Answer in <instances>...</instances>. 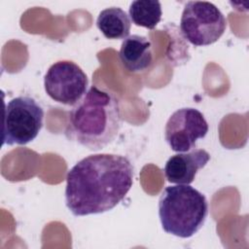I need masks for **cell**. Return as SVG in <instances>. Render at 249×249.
I'll use <instances>...</instances> for the list:
<instances>
[{"mask_svg":"<svg viewBox=\"0 0 249 249\" xmlns=\"http://www.w3.org/2000/svg\"><path fill=\"white\" fill-rule=\"evenodd\" d=\"M209 160V153L197 148L173 155L164 165L165 178L169 183L189 185L194 182L198 170L202 169Z\"/></svg>","mask_w":249,"mask_h":249,"instance_id":"obj_8","label":"cell"},{"mask_svg":"<svg viewBox=\"0 0 249 249\" xmlns=\"http://www.w3.org/2000/svg\"><path fill=\"white\" fill-rule=\"evenodd\" d=\"M226 28L227 19L213 3L189 1L185 4L180 19V30L192 45H212L222 37Z\"/></svg>","mask_w":249,"mask_h":249,"instance_id":"obj_4","label":"cell"},{"mask_svg":"<svg viewBox=\"0 0 249 249\" xmlns=\"http://www.w3.org/2000/svg\"><path fill=\"white\" fill-rule=\"evenodd\" d=\"M134 168L124 156L89 155L79 160L66 175L65 203L74 216L112 210L132 187Z\"/></svg>","mask_w":249,"mask_h":249,"instance_id":"obj_1","label":"cell"},{"mask_svg":"<svg viewBox=\"0 0 249 249\" xmlns=\"http://www.w3.org/2000/svg\"><path fill=\"white\" fill-rule=\"evenodd\" d=\"M44 121L42 106L31 96L20 95L5 105L3 144L26 145L39 134Z\"/></svg>","mask_w":249,"mask_h":249,"instance_id":"obj_5","label":"cell"},{"mask_svg":"<svg viewBox=\"0 0 249 249\" xmlns=\"http://www.w3.org/2000/svg\"><path fill=\"white\" fill-rule=\"evenodd\" d=\"M122 126L119 100L110 91L91 86L68 113L64 134L89 150L111 144Z\"/></svg>","mask_w":249,"mask_h":249,"instance_id":"obj_2","label":"cell"},{"mask_svg":"<svg viewBox=\"0 0 249 249\" xmlns=\"http://www.w3.org/2000/svg\"><path fill=\"white\" fill-rule=\"evenodd\" d=\"M207 215L205 196L190 185L168 186L159 198V217L166 233L189 238L202 228Z\"/></svg>","mask_w":249,"mask_h":249,"instance_id":"obj_3","label":"cell"},{"mask_svg":"<svg viewBox=\"0 0 249 249\" xmlns=\"http://www.w3.org/2000/svg\"><path fill=\"white\" fill-rule=\"evenodd\" d=\"M119 54L123 65L129 72H142L152 64V43L146 36L130 35L123 40Z\"/></svg>","mask_w":249,"mask_h":249,"instance_id":"obj_9","label":"cell"},{"mask_svg":"<svg viewBox=\"0 0 249 249\" xmlns=\"http://www.w3.org/2000/svg\"><path fill=\"white\" fill-rule=\"evenodd\" d=\"M88 86L87 74L71 60L54 62L44 77L46 93L63 105H75L87 92Z\"/></svg>","mask_w":249,"mask_h":249,"instance_id":"obj_6","label":"cell"},{"mask_svg":"<svg viewBox=\"0 0 249 249\" xmlns=\"http://www.w3.org/2000/svg\"><path fill=\"white\" fill-rule=\"evenodd\" d=\"M128 15L135 25L154 29L161 19V5L156 0H135L129 5Z\"/></svg>","mask_w":249,"mask_h":249,"instance_id":"obj_11","label":"cell"},{"mask_svg":"<svg viewBox=\"0 0 249 249\" xmlns=\"http://www.w3.org/2000/svg\"><path fill=\"white\" fill-rule=\"evenodd\" d=\"M96 26L107 39L124 40L129 35L131 22L129 17L122 8L109 7L99 13Z\"/></svg>","mask_w":249,"mask_h":249,"instance_id":"obj_10","label":"cell"},{"mask_svg":"<svg viewBox=\"0 0 249 249\" xmlns=\"http://www.w3.org/2000/svg\"><path fill=\"white\" fill-rule=\"evenodd\" d=\"M209 126L203 114L196 108L185 107L173 112L164 127V139L172 151L188 152L198 139L204 138Z\"/></svg>","mask_w":249,"mask_h":249,"instance_id":"obj_7","label":"cell"}]
</instances>
